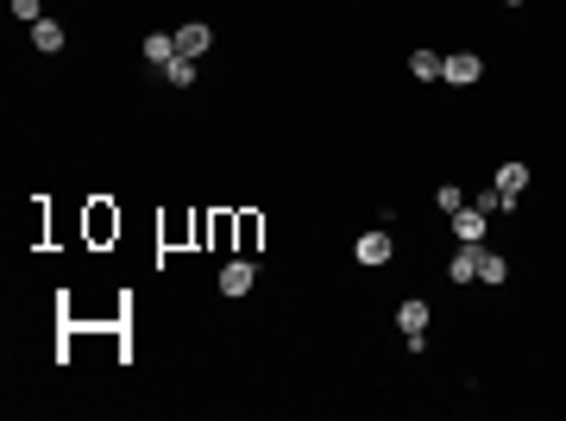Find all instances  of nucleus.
Wrapping results in <instances>:
<instances>
[{
    "label": "nucleus",
    "instance_id": "obj_10",
    "mask_svg": "<svg viewBox=\"0 0 566 421\" xmlns=\"http://www.w3.org/2000/svg\"><path fill=\"white\" fill-rule=\"evenodd\" d=\"M170 57H177V32H152V38H145V63H152V69H164Z\"/></svg>",
    "mask_w": 566,
    "mask_h": 421
},
{
    "label": "nucleus",
    "instance_id": "obj_7",
    "mask_svg": "<svg viewBox=\"0 0 566 421\" xmlns=\"http://www.w3.org/2000/svg\"><path fill=\"white\" fill-rule=\"evenodd\" d=\"M447 277H453V284H478V246H460L447 258Z\"/></svg>",
    "mask_w": 566,
    "mask_h": 421
},
{
    "label": "nucleus",
    "instance_id": "obj_17",
    "mask_svg": "<svg viewBox=\"0 0 566 421\" xmlns=\"http://www.w3.org/2000/svg\"><path fill=\"white\" fill-rule=\"evenodd\" d=\"M504 7H523V0H504Z\"/></svg>",
    "mask_w": 566,
    "mask_h": 421
},
{
    "label": "nucleus",
    "instance_id": "obj_16",
    "mask_svg": "<svg viewBox=\"0 0 566 421\" xmlns=\"http://www.w3.org/2000/svg\"><path fill=\"white\" fill-rule=\"evenodd\" d=\"M13 19H26V26H38L44 13H38V0H13Z\"/></svg>",
    "mask_w": 566,
    "mask_h": 421
},
{
    "label": "nucleus",
    "instance_id": "obj_13",
    "mask_svg": "<svg viewBox=\"0 0 566 421\" xmlns=\"http://www.w3.org/2000/svg\"><path fill=\"white\" fill-rule=\"evenodd\" d=\"M504 277H510V264H504L498 252H484V246H478V284H504Z\"/></svg>",
    "mask_w": 566,
    "mask_h": 421
},
{
    "label": "nucleus",
    "instance_id": "obj_15",
    "mask_svg": "<svg viewBox=\"0 0 566 421\" xmlns=\"http://www.w3.org/2000/svg\"><path fill=\"white\" fill-rule=\"evenodd\" d=\"M435 207H441V214H460V207H466V195H460L453 183H441V189H435Z\"/></svg>",
    "mask_w": 566,
    "mask_h": 421
},
{
    "label": "nucleus",
    "instance_id": "obj_14",
    "mask_svg": "<svg viewBox=\"0 0 566 421\" xmlns=\"http://www.w3.org/2000/svg\"><path fill=\"white\" fill-rule=\"evenodd\" d=\"M472 207H484V214H510L516 201H510V195H498V183H491V189H484V195H478Z\"/></svg>",
    "mask_w": 566,
    "mask_h": 421
},
{
    "label": "nucleus",
    "instance_id": "obj_5",
    "mask_svg": "<svg viewBox=\"0 0 566 421\" xmlns=\"http://www.w3.org/2000/svg\"><path fill=\"white\" fill-rule=\"evenodd\" d=\"M252 284H258V270H252V258H233V264H221V296H252Z\"/></svg>",
    "mask_w": 566,
    "mask_h": 421
},
{
    "label": "nucleus",
    "instance_id": "obj_12",
    "mask_svg": "<svg viewBox=\"0 0 566 421\" xmlns=\"http://www.w3.org/2000/svg\"><path fill=\"white\" fill-rule=\"evenodd\" d=\"M164 82H170V89H189V82H195V57H183V51H177V57L164 63Z\"/></svg>",
    "mask_w": 566,
    "mask_h": 421
},
{
    "label": "nucleus",
    "instance_id": "obj_1",
    "mask_svg": "<svg viewBox=\"0 0 566 421\" xmlns=\"http://www.w3.org/2000/svg\"><path fill=\"white\" fill-rule=\"evenodd\" d=\"M397 327H403V339H409V353H428V302H421V296L397 302Z\"/></svg>",
    "mask_w": 566,
    "mask_h": 421
},
{
    "label": "nucleus",
    "instance_id": "obj_6",
    "mask_svg": "<svg viewBox=\"0 0 566 421\" xmlns=\"http://www.w3.org/2000/svg\"><path fill=\"white\" fill-rule=\"evenodd\" d=\"M491 183H498V195H510V201H523L529 195V183H535V170L529 164H504L498 176H491Z\"/></svg>",
    "mask_w": 566,
    "mask_h": 421
},
{
    "label": "nucleus",
    "instance_id": "obj_8",
    "mask_svg": "<svg viewBox=\"0 0 566 421\" xmlns=\"http://www.w3.org/2000/svg\"><path fill=\"white\" fill-rule=\"evenodd\" d=\"M409 76L415 82H441V51H409Z\"/></svg>",
    "mask_w": 566,
    "mask_h": 421
},
{
    "label": "nucleus",
    "instance_id": "obj_2",
    "mask_svg": "<svg viewBox=\"0 0 566 421\" xmlns=\"http://www.w3.org/2000/svg\"><path fill=\"white\" fill-rule=\"evenodd\" d=\"M441 82H453V89H472V82H484V57H472V51H453V57H441Z\"/></svg>",
    "mask_w": 566,
    "mask_h": 421
},
{
    "label": "nucleus",
    "instance_id": "obj_9",
    "mask_svg": "<svg viewBox=\"0 0 566 421\" xmlns=\"http://www.w3.org/2000/svg\"><path fill=\"white\" fill-rule=\"evenodd\" d=\"M208 44H215V32H208V26H201V19H195V26H183V32H177V51H183V57H201V51H208Z\"/></svg>",
    "mask_w": 566,
    "mask_h": 421
},
{
    "label": "nucleus",
    "instance_id": "obj_3",
    "mask_svg": "<svg viewBox=\"0 0 566 421\" xmlns=\"http://www.w3.org/2000/svg\"><path fill=\"white\" fill-rule=\"evenodd\" d=\"M447 221H453V239H460V246H484V233H491V214H484V207H472V201L460 207V214H447Z\"/></svg>",
    "mask_w": 566,
    "mask_h": 421
},
{
    "label": "nucleus",
    "instance_id": "obj_11",
    "mask_svg": "<svg viewBox=\"0 0 566 421\" xmlns=\"http://www.w3.org/2000/svg\"><path fill=\"white\" fill-rule=\"evenodd\" d=\"M32 51H44V57L63 51V26H57V19H38V26H32Z\"/></svg>",
    "mask_w": 566,
    "mask_h": 421
},
{
    "label": "nucleus",
    "instance_id": "obj_4",
    "mask_svg": "<svg viewBox=\"0 0 566 421\" xmlns=\"http://www.w3.org/2000/svg\"><path fill=\"white\" fill-rule=\"evenodd\" d=\"M390 227H372V233H359V246H352V258H359L366 270H378V264H390Z\"/></svg>",
    "mask_w": 566,
    "mask_h": 421
}]
</instances>
